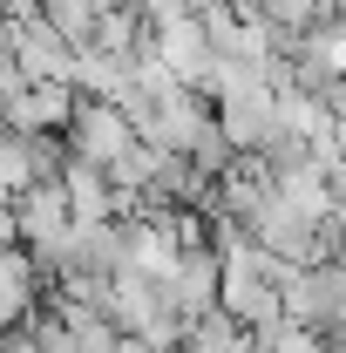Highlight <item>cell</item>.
<instances>
[{"instance_id": "6da1fadb", "label": "cell", "mask_w": 346, "mask_h": 353, "mask_svg": "<svg viewBox=\"0 0 346 353\" xmlns=\"http://www.w3.org/2000/svg\"><path fill=\"white\" fill-rule=\"evenodd\" d=\"M75 116V88L68 82H14L0 102V123L14 136H61Z\"/></svg>"}, {"instance_id": "52a82bcc", "label": "cell", "mask_w": 346, "mask_h": 353, "mask_svg": "<svg viewBox=\"0 0 346 353\" xmlns=\"http://www.w3.org/2000/svg\"><path fill=\"white\" fill-rule=\"evenodd\" d=\"M109 353H150V347H143L136 333H116V347H109Z\"/></svg>"}, {"instance_id": "3957f363", "label": "cell", "mask_w": 346, "mask_h": 353, "mask_svg": "<svg viewBox=\"0 0 346 353\" xmlns=\"http://www.w3.org/2000/svg\"><path fill=\"white\" fill-rule=\"evenodd\" d=\"M163 306L176 319H197V312L217 306V252H204V245L176 252V265L163 272Z\"/></svg>"}, {"instance_id": "8992f818", "label": "cell", "mask_w": 346, "mask_h": 353, "mask_svg": "<svg viewBox=\"0 0 346 353\" xmlns=\"http://www.w3.org/2000/svg\"><path fill=\"white\" fill-rule=\"evenodd\" d=\"M34 183V157H28V136H0V197H21Z\"/></svg>"}, {"instance_id": "277c9868", "label": "cell", "mask_w": 346, "mask_h": 353, "mask_svg": "<svg viewBox=\"0 0 346 353\" xmlns=\"http://www.w3.org/2000/svg\"><path fill=\"white\" fill-rule=\"evenodd\" d=\"M54 183H61V197H68V218H75V224L116 218V190H109V176H102V163H82V157H68Z\"/></svg>"}, {"instance_id": "5b68a950", "label": "cell", "mask_w": 346, "mask_h": 353, "mask_svg": "<svg viewBox=\"0 0 346 353\" xmlns=\"http://www.w3.org/2000/svg\"><path fill=\"white\" fill-rule=\"evenodd\" d=\"M34 272L41 265L28 259L21 245H0V326H14V319L34 312Z\"/></svg>"}, {"instance_id": "7a4b0ae2", "label": "cell", "mask_w": 346, "mask_h": 353, "mask_svg": "<svg viewBox=\"0 0 346 353\" xmlns=\"http://www.w3.org/2000/svg\"><path fill=\"white\" fill-rule=\"evenodd\" d=\"M68 157H82V163H109V157H123L136 143L130 116L116 109V102H95V95H75V116H68Z\"/></svg>"}]
</instances>
